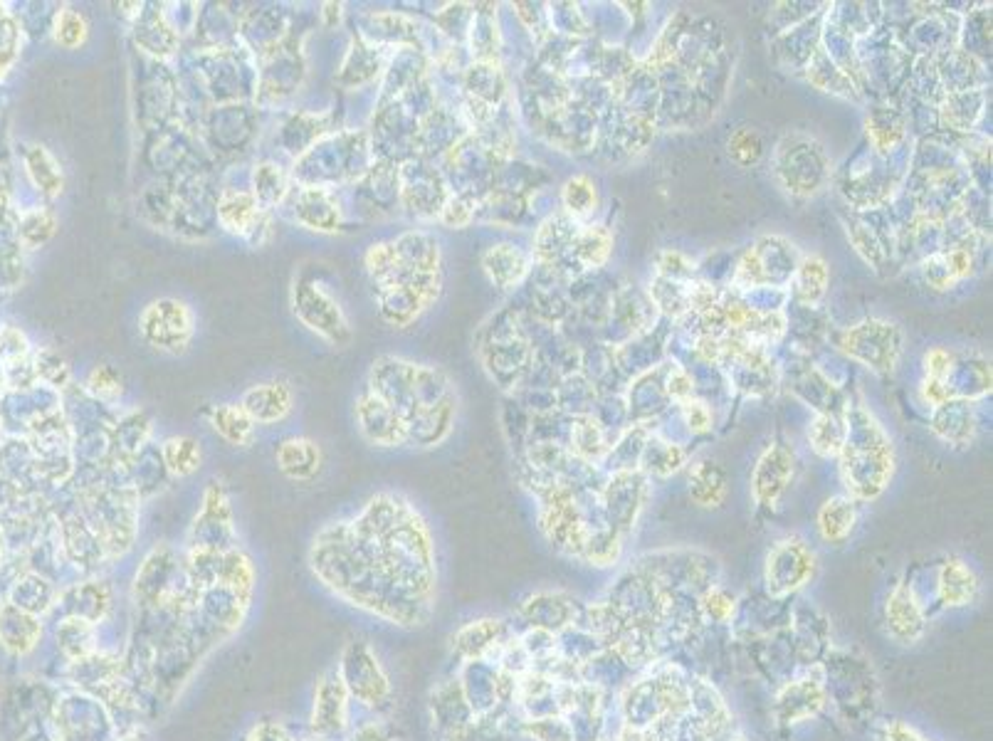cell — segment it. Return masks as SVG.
<instances>
[{
    "label": "cell",
    "mask_w": 993,
    "mask_h": 741,
    "mask_svg": "<svg viewBox=\"0 0 993 741\" xmlns=\"http://www.w3.org/2000/svg\"><path fill=\"white\" fill-rule=\"evenodd\" d=\"M801 149L803 151H798V146H793L791 151L781 144L779 176L786 191L793 196H813L821 191L818 186L826 178V156H823L821 146L813 141H803Z\"/></svg>",
    "instance_id": "obj_1"
},
{
    "label": "cell",
    "mask_w": 993,
    "mask_h": 741,
    "mask_svg": "<svg viewBox=\"0 0 993 741\" xmlns=\"http://www.w3.org/2000/svg\"><path fill=\"white\" fill-rule=\"evenodd\" d=\"M141 331L156 349L181 351L191 339V314L176 299H161L146 307Z\"/></svg>",
    "instance_id": "obj_2"
},
{
    "label": "cell",
    "mask_w": 993,
    "mask_h": 741,
    "mask_svg": "<svg viewBox=\"0 0 993 741\" xmlns=\"http://www.w3.org/2000/svg\"><path fill=\"white\" fill-rule=\"evenodd\" d=\"M341 672H344L341 675L344 687H349L359 700L376 704L388 695L386 677H383L381 667H378V662L373 660L369 648H364V645H351Z\"/></svg>",
    "instance_id": "obj_3"
},
{
    "label": "cell",
    "mask_w": 993,
    "mask_h": 741,
    "mask_svg": "<svg viewBox=\"0 0 993 741\" xmlns=\"http://www.w3.org/2000/svg\"><path fill=\"white\" fill-rule=\"evenodd\" d=\"M793 475V453L784 445H771L761 455L754 472V492L761 504H771L786 490L788 480Z\"/></svg>",
    "instance_id": "obj_4"
},
{
    "label": "cell",
    "mask_w": 993,
    "mask_h": 741,
    "mask_svg": "<svg viewBox=\"0 0 993 741\" xmlns=\"http://www.w3.org/2000/svg\"><path fill=\"white\" fill-rule=\"evenodd\" d=\"M346 719V687L339 675L324 677L319 682L317 697H314V714H312V729L317 734H336L344 729Z\"/></svg>",
    "instance_id": "obj_5"
},
{
    "label": "cell",
    "mask_w": 993,
    "mask_h": 741,
    "mask_svg": "<svg viewBox=\"0 0 993 741\" xmlns=\"http://www.w3.org/2000/svg\"><path fill=\"white\" fill-rule=\"evenodd\" d=\"M482 265H485V272L490 275V280L502 289L517 287L529 272L527 255L514 245L490 247L485 252V257H482Z\"/></svg>",
    "instance_id": "obj_6"
},
{
    "label": "cell",
    "mask_w": 993,
    "mask_h": 741,
    "mask_svg": "<svg viewBox=\"0 0 993 741\" xmlns=\"http://www.w3.org/2000/svg\"><path fill=\"white\" fill-rule=\"evenodd\" d=\"M290 403L292 396L285 383H265V386H257L248 391V396L243 401V411L252 420L270 423V420H280L282 415L290 411Z\"/></svg>",
    "instance_id": "obj_7"
},
{
    "label": "cell",
    "mask_w": 993,
    "mask_h": 741,
    "mask_svg": "<svg viewBox=\"0 0 993 741\" xmlns=\"http://www.w3.org/2000/svg\"><path fill=\"white\" fill-rule=\"evenodd\" d=\"M319 462H322V455H319V448L312 440L292 438L285 440L277 448V465L292 480H309V477H314L319 470Z\"/></svg>",
    "instance_id": "obj_8"
},
{
    "label": "cell",
    "mask_w": 993,
    "mask_h": 741,
    "mask_svg": "<svg viewBox=\"0 0 993 741\" xmlns=\"http://www.w3.org/2000/svg\"><path fill=\"white\" fill-rule=\"evenodd\" d=\"M569 247L583 270H596V267L606 265L611 257L613 235L608 233L606 225H586L579 233H574Z\"/></svg>",
    "instance_id": "obj_9"
},
{
    "label": "cell",
    "mask_w": 993,
    "mask_h": 741,
    "mask_svg": "<svg viewBox=\"0 0 993 741\" xmlns=\"http://www.w3.org/2000/svg\"><path fill=\"white\" fill-rule=\"evenodd\" d=\"M171 554L166 549H156L149 559L144 561V569L136 576V598L141 596L144 606H154L166 591L168 576H171Z\"/></svg>",
    "instance_id": "obj_10"
},
{
    "label": "cell",
    "mask_w": 993,
    "mask_h": 741,
    "mask_svg": "<svg viewBox=\"0 0 993 741\" xmlns=\"http://www.w3.org/2000/svg\"><path fill=\"white\" fill-rule=\"evenodd\" d=\"M690 494L700 507H719L727 497V475L714 462H700L690 475Z\"/></svg>",
    "instance_id": "obj_11"
},
{
    "label": "cell",
    "mask_w": 993,
    "mask_h": 741,
    "mask_svg": "<svg viewBox=\"0 0 993 741\" xmlns=\"http://www.w3.org/2000/svg\"><path fill=\"white\" fill-rule=\"evenodd\" d=\"M855 527V504L845 497H835L823 504L821 514H818V529H821L823 539L830 544H840L853 532Z\"/></svg>",
    "instance_id": "obj_12"
},
{
    "label": "cell",
    "mask_w": 993,
    "mask_h": 741,
    "mask_svg": "<svg viewBox=\"0 0 993 741\" xmlns=\"http://www.w3.org/2000/svg\"><path fill=\"white\" fill-rule=\"evenodd\" d=\"M828 265L823 257L808 255L796 272V297L803 304H818L828 292Z\"/></svg>",
    "instance_id": "obj_13"
},
{
    "label": "cell",
    "mask_w": 993,
    "mask_h": 741,
    "mask_svg": "<svg viewBox=\"0 0 993 741\" xmlns=\"http://www.w3.org/2000/svg\"><path fill=\"white\" fill-rule=\"evenodd\" d=\"M566 215L571 220H583L598 210V188L588 176H574L564 183L561 191Z\"/></svg>",
    "instance_id": "obj_14"
},
{
    "label": "cell",
    "mask_w": 993,
    "mask_h": 741,
    "mask_svg": "<svg viewBox=\"0 0 993 741\" xmlns=\"http://www.w3.org/2000/svg\"><path fill=\"white\" fill-rule=\"evenodd\" d=\"M220 220L233 233H250L257 223V203L250 193H230L220 203Z\"/></svg>",
    "instance_id": "obj_15"
},
{
    "label": "cell",
    "mask_w": 993,
    "mask_h": 741,
    "mask_svg": "<svg viewBox=\"0 0 993 741\" xmlns=\"http://www.w3.org/2000/svg\"><path fill=\"white\" fill-rule=\"evenodd\" d=\"M808 438H811L813 448L821 455H835L843 450L845 440H848V428H845L838 415L823 413L813 420Z\"/></svg>",
    "instance_id": "obj_16"
},
{
    "label": "cell",
    "mask_w": 993,
    "mask_h": 741,
    "mask_svg": "<svg viewBox=\"0 0 993 741\" xmlns=\"http://www.w3.org/2000/svg\"><path fill=\"white\" fill-rule=\"evenodd\" d=\"M213 428L230 443L245 445L252 435V418L238 406H218L213 411Z\"/></svg>",
    "instance_id": "obj_17"
},
{
    "label": "cell",
    "mask_w": 993,
    "mask_h": 741,
    "mask_svg": "<svg viewBox=\"0 0 993 741\" xmlns=\"http://www.w3.org/2000/svg\"><path fill=\"white\" fill-rule=\"evenodd\" d=\"M164 457L173 475H191L201 467V445L193 438H173L166 443Z\"/></svg>",
    "instance_id": "obj_18"
},
{
    "label": "cell",
    "mask_w": 993,
    "mask_h": 741,
    "mask_svg": "<svg viewBox=\"0 0 993 741\" xmlns=\"http://www.w3.org/2000/svg\"><path fill=\"white\" fill-rule=\"evenodd\" d=\"M57 640H60L67 655H72V658L77 660L87 658V655L92 653V643H94L92 623L80 618L65 620V625L57 630Z\"/></svg>",
    "instance_id": "obj_19"
},
{
    "label": "cell",
    "mask_w": 993,
    "mask_h": 741,
    "mask_svg": "<svg viewBox=\"0 0 993 741\" xmlns=\"http://www.w3.org/2000/svg\"><path fill=\"white\" fill-rule=\"evenodd\" d=\"M887 620H890L892 630H895L897 635H905V638H914V635L919 633V628H922V620H919L917 608H914L910 598H907L905 588H900V591L892 596L890 606H887Z\"/></svg>",
    "instance_id": "obj_20"
},
{
    "label": "cell",
    "mask_w": 993,
    "mask_h": 741,
    "mask_svg": "<svg viewBox=\"0 0 993 741\" xmlns=\"http://www.w3.org/2000/svg\"><path fill=\"white\" fill-rule=\"evenodd\" d=\"M729 156L734 164L739 166H754L764 156V141L756 134L751 126H739L732 136H729Z\"/></svg>",
    "instance_id": "obj_21"
},
{
    "label": "cell",
    "mask_w": 993,
    "mask_h": 741,
    "mask_svg": "<svg viewBox=\"0 0 993 741\" xmlns=\"http://www.w3.org/2000/svg\"><path fill=\"white\" fill-rule=\"evenodd\" d=\"M942 581H952V586H944V588H947V598H952V601H956V603L969 601V598L974 596V591H976L974 576H971V571L966 569L961 561H952V564H947Z\"/></svg>",
    "instance_id": "obj_22"
},
{
    "label": "cell",
    "mask_w": 993,
    "mask_h": 741,
    "mask_svg": "<svg viewBox=\"0 0 993 741\" xmlns=\"http://www.w3.org/2000/svg\"><path fill=\"white\" fill-rule=\"evenodd\" d=\"M55 35H57V42H62L65 47L82 45L84 38H87V25H84V18L82 15L72 13V10H67V13H62L60 20H57Z\"/></svg>",
    "instance_id": "obj_23"
},
{
    "label": "cell",
    "mask_w": 993,
    "mask_h": 741,
    "mask_svg": "<svg viewBox=\"0 0 993 741\" xmlns=\"http://www.w3.org/2000/svg\"><path fill=\"white\" fill-rule=\"evenodd\" d=\"M924 369L932 381H947L949 371H952V354L947 349H932L924 356Z\"/></svg>",
    "instance_id": "obj_24"
},
{
    "label": "cell",
    "mask_w": 993,
    "mask_h": 741,
    "mask_svg": "<svg viewBox=\"0 0 993 741\" xmlns=\"http://www.w3.org/2000/svg\"><path fill=\"white\" fill-rule=\"evenodd\" d=\"M692 270H695V265L682 252H662L660 255V272L662 275H670L672 280H677L680 275H692Z\"/></svg>",
    "instance_id": "obj_25"
},
{
    "label": "cell",
    "mask_w": 993,
    "mask_h": 741,
    "mask_svg": "<svg viewBox=\"0 0 993 741\" xmlns=\"http://www.w3.org/2000/svg\"><path fill=\"white\" fill-rule=\"evenodd\" d=\"M682 408H685L687 423H690V428L697 430V433H700V430H707L709 425H712V413H709V408L704 406V403L692 401L690 398V401H685V406Z\"/></svg>",
    "instance_id": "obj_26"
},
{
    "label": "cell",
    "mask_w": 993,
    "mask_h": 741,
    "mask_svg": "<svg viewBox=\"0 0 993 741\" xmlns=\"http://www.w3.org/2000/svg\"><path fill=\"white\" fill-rule=\"evenodd\" d=\"M248 741H292V737L280 727V724L262 722L252 729Z\"/></svg>",
    "instance_id": "obj_27"
},
{
    "label": "cell",
    "mask_w": 993,
    "mask_h": 741,
    "mask_svg": "<svg viewBox=\"0 0 993 741\" xmlns=\"http://www.w3.org/2000/svg\"><path fill=\"white\" fill-rule=\"evenodd\" d=\"M119 381L114 378L112 371L107 369H97L92 373V388L97 393H117L119 391Z\"/></svg>",
    "instance_id": "obj_28"
},
{
    "label": "cell",
    "mask_w": 993,
    "mask_h": 741,
    "mask_svg": "<svg viewBox=\"0 0 993 741\" xmlns=\"http://www.w3.org/2000/svg\"><path fill=\"white\" fill-rule=\"evenodd\" d=\"M52 225H55V223H52V218H47V215H35V220H28V223H25L23 235L30 240V235L38 233V230H40L42 240H45V238H50V235H52Z\"/></svg>",
    "instance_id": "obj_29"
},
{
    "label": "cell",
    "mask_w": 993,
    "mask_h": 741,
    "mask_svg": "<svg viewBox=\"0 0 993 741\" xmlns=\"http://www.w3.org/2000/svg\"><path fill=\"white\" fill-rule=\"evenodd\" d=\"M122 741H136V739H122Z\"/></svg>",
    "instance_id": "obj_30"
},
{
    "label": "cell",
    "mask_w": 993,
    "mask_h": 741,
    "mask_svg": "<svg viewBox=\"0 0 993 741\" xmlns=\"http://www.w3.org/2000/svg\"><path fill=\"white\" fill-rule=\"evenodd\" d=\"M307 741H317V739H307Z\"/></svg>",
    "instance_id": "obj_31"
}]
</instances>
